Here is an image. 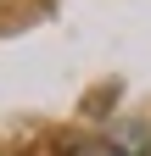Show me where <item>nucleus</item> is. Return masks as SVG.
Here are the masks:
<instances>
[{"instance_id":"f257e3e1","label":"nucleus","mask_w":151,"mask_h":156,"mask_svg":"<svg viewBox=\"0 0 151 156\" xmlns=\"http://www.w3.org/2000/svg\"><path fill=\"white\" fill-rule=\"evenodd\" d=\"M95 156H134V151H95Z\"/></svg>"}]
</instances>
